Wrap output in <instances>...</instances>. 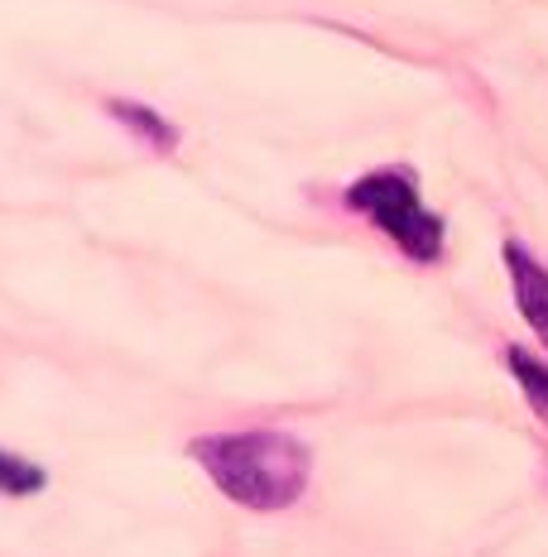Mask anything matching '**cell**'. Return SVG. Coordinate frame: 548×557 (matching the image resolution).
Listing matches in <instances>:
<instances>
[{"label":"cell","mask_w":548,"mask_h":557,"mask_svg":"<svg viewBox=\"0 0 548 557\" xmlns=\"http://www.w3.org/2000/svg\"><path fill=\"white\" fill-rule=\"evenodd\" d=\"M506 366H510V375L520 380V389H524V399H529V409L548 423V361L529 356L524 346H506Z\"/></svg>","instance_id":"5"},{"label":"cell","mask_w":548,"mask_h":557,"mask_svg":"<svg viewBox=\"0 0 548 557\" xmlns=\"http://www.w3.org/2000/svg\"><path fill=\"white\" fill-rule=\"evenodd\" d=\"M506 270H510V288H515L520 318L529 322V332L539 336V346L548 351V264L534 260L520 240H506Z\"/></svg>","instance_id":"3"},{"label":"cell","mask_w":548,"mask_h":557,"mask_svg":"<svg viewBox=\"0 0 548 557\" xmlns=\"http://www.w3.org/2000/svg\"><path fill=\"white\" fill-rule=\"evenodd\" d=\"M188 451L227 500L260 509V515L289 509L308 491L313 451H308V443H299L294 433H284V428L212 433V437H197Z\"/></svg>","instance_id":"1"},{"label":"cell","mask_w":548,"mask_h":557,"mask_svg":"<svg viewBox=\"0 0 548 557\" xmlns=\"http://www.w3.org/2000/svg\"><path fill=\"white\" fill-rule=\"evenodd\" d=\"M107 111H111L115 121H121L135 139H145L155 154H173V149H179V125H169L159 111L139 107V101H107Z\"/></svg>","instance_id":"4"},{"label":"cell","mask_w":548,"mask_h":557,"mask_svg":"<svg viewBox=\"0 0 548 557\" xmlns=\"http://www.w3.org/2000/svg\"><path fill=\"white\" fill-rule=\"evenodd\" d=\"M346 207L356 216H366L376 231L394 240L410 260L418 264H434L442 255V240H448V226H442L438 212L424 207V193L410 173L400 169H380V173H366L346 188Z\"/></svg>","instance_id":"2"},{"label":"cell","mask_w":548,"mask_h":557,"mask_svg":"<svg viewBox=\"0 0 548 557\" xmlns=\"http://www.w3.org/2000/svg\"><path fill=\"white\" fill-rule=\"evenodd\" d=\"M44 485H49L44 467H34V461L0 447V495H39Z\"/></svg>","instance_id":"6"}]
</instances>
